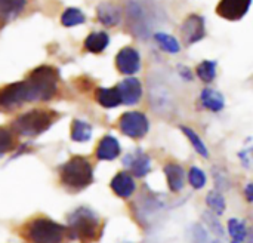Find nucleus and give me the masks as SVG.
<instances>
[{
	"mask_svg": "<svg viewBox=\"0 0 253 243\" xmlns=\"http://www.w3.org/2000/svg\"><path fill=\"white\" fill-rule=\"evenodd\" d=\"M30 101H47L58 89V71L50 65H40L25 80Z\"/></svg>",
	"mask_w": 253,
	"mask_h": 243,
	"instance_id": "obj_1",
	"label": "nucleus"
},
{
	"mask_svg": "<svg viewBox=\"0 0 253 243\" xmlns=\"http://www.w3.org/2000/svg\"><path fill=\"white\" fill-rule=\"evenodd\" d=\"M92 180H93L92 165L87 162V159L82 156L71 157L61 168V181L64 186L70 189L82 190L87 187L92 183Z\"/></svg>",
	"mask_w": 253,
	"mask_h": 243,
	"instance_id": "obj_2",
	"label": "nucleus"
},
{
	"mask_svg": "<svg viewBox=\"0 0 253 243\" xmlns=\"http://www.w3.org/2000/svg\"><path fill=\"white\" fill-rule=\"evenodd\" d=\"M127 24L133 36L147 39L151 34V27L156 22L148 0H129L126 3Z\"/></svg>",
	"mask_w": 253,
	"mask_h": 243,
	"instance_id": "obj_3",
	"label": "nucleus"
},
{
	"mask_svg": "<svg viewBox=\"0 0 253 243\" xmlns=\"http://www.w3.org/2000/svg\"><path fill=\"white\" fill-rule=\"evenodd\" d=\"M52 125V116L46 110H31L21 114L13 122V129L24 137H37Z\"/></svg>",
	"mask_w": 253,
	"mask_h": 243,
	"instance_id": "obj_4",
	"label": "nucleus"
},
{
	"mask_svg": "<svg viewBox=\"0 0 253 243\" xmlns=\"http://www.w3.org/2000/svg\"><path fill=\"white\" fill-rule=\"evenodd\" d=\"M70 230L82 241H90L95 238L99 226V218L87 208H79L68 217Z\"/></svg>",
	"mask_w": 253,
	"mask_h": 243,
	"instance_id": "obj_5",
	"label": "nucleus"
},
{
	"mask_svg": "<svg viewBox=\"0 0 253 243\" xmlns=\"http://www.w3.org/2000/svg\"><path fill=\"white\" fill-rule=\"evenodd\" d=\"M28 236L34 243H59L64 236V229L47 218H37L28 227Z\"/></svg>",
	"mask_w": 253,
	"mask_h": 243,
	"instance_id": "obj_6",
	"label": "nucleus"
},
{
	"mask_svg": "<svg viewBox=\"0 0 253 243\" xmlns=\"http://www.w3.org/2000/svg\"><path fill=\"white\" fill-rule=\"evenodd\" d=\"M120 129L129 138H142L150 129L148 117L141 111H127L120 117Z\"/></svg>",
	"mask_w": 253,
	"mask_h": 243,
	"instance_id": "obj_7",
	"label": "nucleus"
},
{
	"mask_svg": "<svg viewBox=\"0 0 253 243\" xmlns=\"http://www.w3.org/2000/svg\"><path fill=\"white\" fill-rule=\"evenodd\" d=\"M24 102H30L25 80L10 83L0 89V110H10Z\"/></svg>",
	"mask_w": 253,
	"mask_h": 243,
	"instance_id": "obj_8",
	"label": "nucleus"
},
{
	"mask_svg": "<svg viewBox=\"0 0 253 243\" xmlns=\"http://www.w3.org/2000/svg\"><path fill=\"white\" fill-rule=\"evenodd\" d=\"M182 40L187 46L194 45L197 42H200L205 36H206V25H205V18L197 15V13H191L185 18V21L182 22V25L179 27Z\"/></svg>",
	"mask_w": 253,
	"mask_h": 243,
	"instance_id": "obj_9",
	"label": "nucleus"
},
{
	"mask_svg": "<svg viewBox=\"0 0 253 243\" xmlns=\"http://www.w3.org/2000/svg\"><path fill=\"white\" fill-rule=\"evenodd\" d=\"M252 0H221L216 13L227 21H240L249 10Z\"/></svg>",
	"mask_w": 253,
	"mask_h": 243,
	"instance_id": "obj_10",
	"label": "nucleus"
},
{
	"mask_svg": "<svg viewBox=\"0 0 253 243\" xmlns=\"http://www.w3.org/2000/svg\"><path fill=\"white\" fill-rule=\"evenodd\" d=\"M116 65L120 73L132 76L139 71L141 68V56L139 52L135 48L126 46L120 49V52L116 56Z\"/></svg>",
	"mask_w": 253,
	"mask_h": 243,
	"instance_id": "obj_11",
	"label": "nucleus"
},
{
	"mask_svg": "<svg viewBox=\"0 0 253 243\" xmlns=\"http://www.w3.org/2000/svg\"><path fill=\"white\" fill-rule=\"evenodd\" d=\"M117 92L120 95V102L126 105L136 104L142 97V86L141 82L135 77H127L123 82H120L117 86Z\"/></svg>",
	"mask_w": 253,
	"mask_h": 243,
	"instance_id": "obj_12",
	"label": "nucleus"
},
{
	"mask_svg": "<svg viewBox=\"0 0 253 243\" xmlns=\"http://www.w3.org/2000/svg\"><path fill=\"white\" fill-rule=\"evenodd\" d=\"M96 18L105 27H116L122 21V10L114 3L102 1L96 6Z\"/></svg>",
	"mask_w": 253,
	"mask_h": 243,
	"instance_id": "obj_13",
	"label": "nucleus"
},
{
	"mask_svg": "<svg viewBox=\"0 0 253 243\" xmlns=\"http://www.w3.org/2000/svg\"><path fill=\"white\" fill-rule=\"evenodd\" d=\"M120 154V144L113 135H105L96 148V156L99 160H114Z\"/></svg>",
	"mask_w": 253,
	"mask_h": 243,
	"instance_id": "obj_14",
	"label": "nucleus"
},
{
	"mask_svg": "<svg viewBox=\"0 0 253 243\" xmlns=\"http://www.w3.org/2000/svg\"><path fill=\"white\" fill-rule=\"evenodd\" d=\"M165 175L168 180V186L172 192H181L185 184V172L182 166L176 163H168L165 166Z\"/></svg>",
	"mask_w": 253,
	"mask_h": 243,
	"instance_id": "obj_15",
	"label": "nucleus"
},
{
	"mask_svg": "<svg viewBox=\"0 0 253 243\" xmlns=\"http://www.w3.org/2000/svg\"><path fill=\"white\" fill-rule=\"evenodd\" d=\"M111 189L119 197H129L135 192V181L129 174L120 172L111 180Z\"/></svg>",
	"mask_w": 253,
	"mask_h": 243,
	"instance_id": "obj_16",
	"label": "nucleus"
},
{
	"mask_svg": "<svg viewBox=\"0 0 253 243\" xmlns=\"http://www.w3.org/2000/svg\"><path fill=\"white\" fill-rule=\"evenodd\" d=\"M27 0H0V22L1 25L16 18L25 7Z\"/></svg>",
	"mask_w": 253,
	"mask_h": 243,
	"instance_id": "obj_17",
	"label": "nucleus"
},
{
	"mask_svg": "<svg viewBox=\"0 0 253 243\" xmlns=\"http://www.w3.org/2000/svg\"><path fill=\"white\" fill-rule=\"evenodd\" d=\"M200 101H202L203 107H206L208 110H211L213 113L221 111L224 108V105H225V99H224L222 94L215 91V89H209V88L202 91Z\"/></svg>",
	"mask_w": 253,
	"mask_h": 243,
	"instance_id": "obj_18",
	"label": "nucleus"
},
{
	"mask_svg": "<svg viewBox=\"0 0 253 243\" xmlns=\"http://www.w3.org/2000/svg\"><path fill=\"white\" fill-rule=\"evenodd\" d=\"M110 43V37L105 31H95L89 34L84 40V49L92 53H101Z\"/></svg>",
	"mask_w": 253,
	"mask_h": 243,
	"instance_id": "obj_19",
	"label": "nucleus"
},
{
	"mask_svg": "<svg viewBox=\"0 0 253 243\" xmlns=\"http://www.w3.org/2000/svg\"><path fill=\"white\" fill-rule=\"evenodd\" d=\"M126 163L130 168L132 174L135 177H138V178L145 177L150 172V169H151V160H150V157L145 156V154H142V153H136L133 156V159L126 160Z\"/></svg>",
	"mask_w": 253,
	"mask_h": 243,
	"instance_id": "obj_20",
	"label": "nucleus"
},
{
	"mask_svg": "<svg viewBox=\"0 0 253 243\" xmlns=\"http://www.w3.org/2000/svg\"><path fill=\"white\" fill-rule=\"evenodd\" d=\"M96 101L105 108H114L120 104L117 88H99L96 91Z\"/></svg>",
	"mask_w": 253,
	"mask_h": 243,
	"instance_id": "obj_21",
	"label": "nucleus"
},
{
	"mask_svg": "<svg viewBox=\"0 0 253 243\" xmlns=\"http://www.w3.org/2000/svg\"><path fill=\"white\" fill-rule=\"evenodd\" d=\"M154 39H156V42L159 43V46H160L165 52H168V53H178V52L181 50L179 42H178L173 36H170V34L157 31V33H154Z\"/></svg>",
	"mask_w": 253,
	"mask_h": 243,
	"instance_id": "obj_22",
	"label": "nucleus"
},
{
	"mask_svg": "<svg viewBox=\"0 0 253 243\" xmlns=\"http://www.w3.org/2000/svg\"><path fill=\"white\" fill-rule=\"evenodd\" d=\"M92 137V126L83 120H74L71 126V140L77 143H84Z\"/></svg>",
	"mask_w": 253,
	"mask_h": 243,
	"instance_id": "obj_23",
	"label": "nucleus"
},
{
	"mask_svg": "<svg viewBox=\"0 0 253 243\" xmlns=\"http://www.w3.org/2000/svg\"><path fill=\"white\" fill-rule=\"evenodd\" d=\"M84 15L80 9L77 7H68L62 15H61V24L64 27H74V25H80L84 22Z\"/></svg>",
	"mask_w": 253,
	"mask_h": 243,
	"instance_id": "obj_24",
	"label": "nucleus"
},
{
	"mask_svg": "<svg viewBox=\"0 0 253 243\" xmlns=\"http://www.w3.org/2000/svg\"><path fill=\"white\" fill-rule=\"evenodd\" d=\"M181 131L185 134V137L190 140V143H191V146L194 147V150L200 154V156H203V157H208L209 156V151H208V147H206V144L202 141V138L193 131V129H190V128H187V126H181Z\"/></svg>",
	"mask_w": 253,
	"mask_h": 243,
	"instance_id": "obj_25",
	"label": "nucleus"
},
{
	"mask_svg": "<svg viewBox=\"0 0 253 243\" xmlns=\"http://www.w3.org/2000/svg\"><path fill=\"white\" fill-rule=\"evenodd\" d=\"M197 76L203 80V82H206V83H209V82H212L213 79H215V76H216V62L215 61H202L199 65H197Z\"/></svg>",
	"mask_w": 253,
	"mask_h": 243,
	"instance_id": "obj_26",
	"label": "nucleus"
},
{
	"mask_svg": "<svg viewBox=\"0 0 253 243\" xmlns=\"http://www.w3.org/2000/svg\"><path fill=\"white\" fill-rule=\"evenodd\" d=\"M206 203L211 208V211L215 212L216 215H221L225 211V199L219 192H215V190L209 192V194L206 197Z\"/></svg>",
	"mask_w": 253,
	"mask_h": 243,
	"instance_id": "obj_27",
	"label": "nucleus"
},
{
	"mask_svg": "<svg viewBox=\"0 0 253 243\" xmlns=\"http://www.w3.org/2000/svg\"><path fill=\"white\" fill-rule=\"evenodd\" d=\"M228 233L236 242H243L248 236V229L243 221H239L237 218H231L228 221Z\"/></svg>",
	"mask_w": 253,
	"mask_h": 243,
	"instance_id": "obj_28",
	"label": "nucleus"
},
{
	"mask_svg": "<svg viewBox=\"0 0 253 243\" xmlns=\"http://www.w3.org/2000/svg\"><path fill=\"white\" fill-rule=\"evenodd\" d=\"M188 181L194 189H203L206 186V175L200 168L193 166L188 172Z\"/></svg>",
	"mask_w": 253,
	"mask_h": 243,
	"instance_id": "obj_29",
	"label": "nucleus"
},
{
	"mask_svg": "<svg viewBox=\"0 0 253 243\" xmlns=\"http://www.w3.org/2000/svg\"><path fill=\"white\" fill-rule=\"evenodd\" d=\"M12 135L4 131V129H0V156L7 153L10 148H12Z\"/></svg>",
	"mask_w": 253,
	"mask_h": 243,
	"instance_id": "obj_30",
	"label": "nucleus"
},
{
	"mask_svg": "<svg viewBox=\"0 0 253 243\" xmlns=\"http://www.w3.org/2000/svg\"><path fill=\"white\" fill-rule=\"evenodd\" d=\"M205 217H206V220L211 223V226H212V229H213V232H215V233H218V235H224V230H222L221 224H219L216 220H213V217H211V214H206Z\"/></svg>",
	"mask_w": 253,
	"mask_h": 243,
	"instance_id": "obj_31",
	"label": "nucleus"
},
{
	"mask_svg": "<svg viewBox=\"0 0 253 243\" xmlns=\"http://www.w3.org/2000/svg\"><path fill=\"white\" fill-rule=\"evenodd\" d=\"M252 192H253V186L252 184H249V186L246 187V197H248V200H249V202H252L253 200Z\"/></svg>",
	"mask_w": 253,
	"mask_h": 243,
	"instance_id": "obj_32",
	"label": "nucleus"
},
{
	"mask_svg": "<svg viewBox=\"0 0 253 243\" xmlns=\"http://www.w3.org/2000/svg\"><path fill=\"white\" fill-rule=\"evenodd\" d=\"M233 243H242V242H236V241H234V242H233Z\"/></svg>",
	"mask_w": 253,
	"mask_h": 243,
	"instance_id": "obj_33",
	"label": "nucleus"
},
{
	"mask_svg": "<svg viewBox=\"0 0 253 243\" xmlns=\"http://www.w3.org/2000/svg\"><path fill=\"white\" fill-rule=\"evenodd\" d=\"M213 243H218V242H213Z\"/></svg>",
	"mask_w": 253,
	"mask_h": 243,
	"instance_id": "obj_34",
	"label": "nucleus"
}]
</instances>
